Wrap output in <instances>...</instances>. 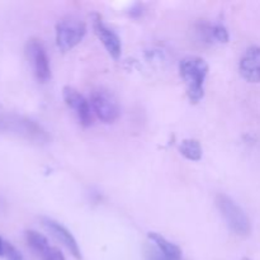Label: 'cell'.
<instances>
[{
  "label": "cell",
  "instance_id": "obj_1",
  "mask_svg": "<svg viewBox=\"0 0 260 260\" xmlns=\"http://www.w3.org/2000/svg\"><path fill=\"white\" fill-rule=\"evenodd\" d=\"M0 132L17 135L33 144H47L50 136L42 126L20 114L10 113L0 108Z\"/></svg>",
  "mask_w": 260,
  "mask_h": 260
},
{
  "label": "cell",
  "instance_id": "obj_2",
  "mask_svg": "<svg viewBox=\"0 0 260 260\" xmlns=\"http://www.w3.org/2000/svg\"><path fill=\"white\" fill-rule=\"evenodd\" d=\"M179 74L187 88V95L192 103H198L205 95V81L208 63L198 56H187L179 62Z\"/></svg>",
  "mask_w": 260,
  "mask_h": 260
},
{
  "label": "cell",
  "instance_id": "obj_3",
  "mask_svg": "<svg viewBox=\"0 0 260 260\" xmlns=\"http://www.w3.org/2000/svg\"><path fill=\"white\" fill-rule=\"evenodd\" d=\"M216 206L225 218L230 230L238 236H248L251 231L250 220L243 208L229 196L220 193L216 196Z\"/></svg>",
  "mask_w": 260,
  "mask_h": 260
},
{
  "label": "cell",
  "instance_id": "obj_4",
  "mask_svg": "<svg viewBox=\"0 0 260 260\" xmlns=\"http://www.w3.org/2000/svg\"><path fill=\"white\" fill-rule=\"evenodd\" d=\"M86 33L84 20L76 17H66L56 24V45L61 51H69L83 41Z\"/></svg>",
  "mask_w": 260,
  "mask_h": 260
},
{
  "label": "cell",
  "instance_id": "obj_5",
  "mask_svg": "<svg viewBox=\"0 0 260 260\" xmlns=\"http://www.w3.org/2000/svg\"><path fill=\"white\" fill-rule=\"evenodd\" d=\"M90 104L94 113L104 123H113L121 113L118 101L111 91L106 89H95L90 95Z\"/></svg>",
  "mask_w": 260,
  "mask_h": 260
},
{
  "label": "cell",
  "instance_id": "obj_6",
  "mask_svg": "<svg viewBox=\"0 0 260 260\" xmlns=\"http://www.w3.org/2000/svg\"><path fill=\"white\" fill-rule=\"evenodd\" d=\"M27 51L28 58H29L30 63H32L33 71L35 75L41 83H46L50 80L51 78V68H50V60L46 53L45 47L42 43L36 38H32L27 42Z\"/></svg>",
  "mask_w": 260,
  "mask_h": 260
},
{
  "label": "cell",
  "instance_id": "obj_7",
  "mask_svg": "<svg viewBox=\"0 0 260 260\" xmlns=\"http://www.w3.org/2000/svg\"><path fill=\"white\" fill-rule=\"evenodd\" d=\"M91 25H93V29L95 32L96 37L101 40V42L103 43V46L108 51L109 55L117 60L122 52V43L118 35L113 29L107 27V24L103 22V19H102V17L98 13L91 14Z\"/></svg>",
  "mask_w": 260,
  "mask_h": 260
},
{
  "label": "cell",
  "instance_id": "obj_8",
  "mask_svg": "<svg viewBox=\"0 0 260 260\" xmlns=\"http://www.w3.org/2000/svg\"><path fill=\"white\" fill-rule=\"evenodd\" d=\"M62 96L65 103L75 112L81 126L89 127L93 123L90 106H89L88 101L84 98L83 94L79 93L73 86H65L62 89Z\"/></svg>",
  "mask_w": 260,
  "mask_h": 260
},
{
  "label": "cell",
  "instance_id": "obj_9",
  "mask_svg": "<svg viewBox=\"0 0 260 260\" xmlns=\"http://www.w3.org/2000/svg\"><path fill=\"white\" fill-rule=\"evenodd\" d=\"M42 225L45 226L46 230L53 236L57 241H60L76 259H81V253L80 249H79L78 243H76L75 238L73 236V234L62 226L61 223H58L57 221L52 220V218L48 217H42Z\"/></svg>",
  "mask_w": 260,
  "mask_h": 260
},
{
  "label": "cell",
  "instance_id": "obj_10",
  "mask_svg": "<svg viewBox=\"0 0 260 260\" xmlns=\"http://www.w3.org/2000/svg\"><path fill=\"white\" fill-rule=\"evenodd\" d=\"M239 70L249 83H260V46H250L240 58Z\"/></svg>",
  "mask_w": 260,
  "mask_h": 260
},
{
  "label": "cell",
  "instance_id": "obj_11",
  "mask_svg": "<svg viewBox=\"0 0 260 260\" xmlns=\"http://www.w3.org/2000/svg\"><path fill=\"white\" fill-rule=\"evenodd\" d=\"M149 239L152 241L155 246L161 251L164 255L173 260H180L182 259V250L178 245L170 243L169 240L164 238L162 235L157 233H149Z\"/></svg>",
  "mask_w": 260,
  "mask_h": 260
},
{
  "label": "cell",
  "instance_id": "obj_12",
  "mask_svg": "<svg viewBox=\"0 0 260 260\" xmlns=\"http://www.w3.org/2000/svg\"><path fill=\"white\" fill-rule=\"evenodd\" d=\"M25 240H27L28 246H29L35 253H37L38 255H43V254L51 248L50 244H48L47 238H45L42 234L37 233V231H25Z\"/></svg>",
  "mask_w": 260,
  "mask_h": 260
},
{
  "label": "cell",
  "instance_id": "obj_13",
  "mask_svg": "<svg viewBox=\"0 0 260 260\" xmlns=\"http://www.w3.org/2000/svg\"><path fill=\"white\" fill-rule=\"evenodd\" d=\"M179 152L190 161H198L202 157V146L194 139H185L180 142Z\"/></svg>",
  "mask_w": 260,
  "mask_h": 260
},
{
  "label": "cell",
  "instance_id": "obj_14",
  "mask_svg": "<svg viewBox=\"0 0 260 260\" xmlns=\"http://www.w3.org/2000/svg\"><path fill=\"white\" fill-rule=\"evenodd\" d=\"M144 254H145V259L146 260H173L170 258H168L167 255L161 253L156 246L152 244V245H146L144 248Z\"/></svg>",
  "mask_w": 260,
  "mask_h": 260
},
{
  "label": "cell",
  "instance_id": "obj_15",
  "mask_svg": "<svg viewBox=\"0 0 260 260\" xmlns=\"http://www.w3.org/2000/svg\"><path fill=\"white\" fill-rule=\"evenodd\" d=\"M229 38L230 37H229V32L225 25L220 24V23L213 24V40H215V42L226 43L229 42Z\"/></svg>",
  "mask_w": 260,
  "mask_h": 260
},
{
  "label": "cell",
  "instance_id": "obj_16",
  "mask_svg": "<svg viewBox=\"0 0 260 260\" xmlns=\"http://www.w3.org/2000/svg\"><path fill=\"white\" fill-rule=\"evenodd\" d=\"M42 260H65L63 254L57 248H50L43 255H41Z\"/></svg>",
  "mask_w": 260,
  "mask_h": 260
},
{
  "label": "cell",
  "instance_id": "obj_17",
  "mask_svg": "<svg viewBox=\"0 0 260 260\" xmlns=\"http://www.w3.org/2000/svg\"><path fill=\"white\" fill-rule=\"evenodd\" d=\"M4 254L8 256V260H24L23 256L20 255L19 251H18L14 246L10 245L9 243H5Z\"/></svg>",
  "mask_w": 260,
  "mask_h": 260
},
{
  "label": "cell",
  "instance_id": "obj_18",
  "mask_svg": "<svg viewBox=\"0 0 260 260\" xmlns=\"http://www.w3.org/2000/svg\"><path fill=\"white\" fill-rule=\"evenodd\" d=\"M4 246H5V241H3L2 238H0V255L4 254Z\"/></svg>",
  "mask_w": 260,
  "mask_h": 260
},
{
  "label": "cell",
  "instance_id": "obj_19",
  "mask_svg": "<svg viewBox=\"0 0 260 260\" xmlns=\"http://www.w3.org/2000/svg\"><path fill=\"white\" fill-rule=\"evenodd\" d=\"M243 260H250V259H248V258H245V259H243Z\"/></svg>",
  "mask_w": 260,
  "mask_h": 260
}]
</instances>
